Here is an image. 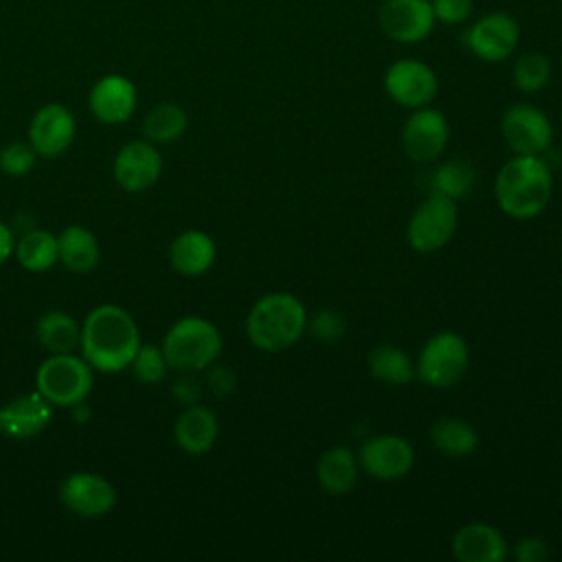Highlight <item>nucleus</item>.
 Segmentation results:
<instances>
[{
  "instance_id": "39",
  "label": "nucleus",
  "mask_w": 562,
  "mask_h": 562,
  "mask_svg": "<svg viewBox=\"0 0 562 562\" xmlns=\"http://www.w3.org/2000/svg\"><path fill=\"white\" fill-rule=\"evenodd\" d=\"M560 501H562V492H560Z\"/></svg>"
},
{
  "instance_id": "3",
  "label": "nucleus",
  "mask_w": 562,
  "mask_h": 562,
  "mask_svg": "<svg viewBox=\"0 0 562 562\" xmlns=\"http://www.w3.org/2000/svg\"><path fill=\"white\" fill-rule=\"evenodd\" d=\"M307 329V312L290 292H268L255 301L246 316V336L252 347L279 353L301 340Z\"/></svg>"
},
{
  "instance_id": "6",
  "label": "nucleus",
  "mask_w": 562,
  "mask_h": 562,
  "mask_svg": "<svg viewBox=\"0 0 562 562\" xmlns=\"http://www.w3.org/2000/svg\"><path fill=\"white\" fill-rule=\"evenodd\" d=\"M470 367V347L463 336L452 329L432 334L419 349L415 371L417 378L432 389H452L463 380Z\"/></svg>"
},
{
  "instance_id": "1",
  "label": "nucleus",
  "mask_w": 562,
  "mask_h": 562,
  "mask_svg": "<svg viewBox=\"0 0 562 562\" xmlns=\"http://www.w3.org/2000/svg\"><path fill=\"white\" fill-rule=\"evenodd\" d=\"M140 347L138 325L132 314L119 305L105 303L94 307L79 331L83 360L101 373L127 369Z\"/></svg>"
},
{
  "instance_id": "29",
  "label": "nucleus",
  "mask_w": 562,
  "mask_h": 562,
  "mask_svg": "<svg viewBox=\"0 0 562 562\" xmlns=\"http://www.w3.org/2000/svg\"><path fill=\"white\" fill-rule=\"evenodd\" d=\"M187 112L178 103H158L143 121L145 138L154 145H167L178 140L187 130Z\"/></svg>"
},
{
  "instance_id": "36",
  "label": "nucleus",
  "mask_w": 562,
  "mask_h": 562,
  "mask_svg": "<svg viewBox=\"0 0 562 562\" xmlns=\"http://www.w3.org/2000/svg\"><path fill=\"white\" fill-rule=\"evenodd\" d=\"M209 384L213 389L215 395H228L235 391L237 386V378L233 373L231 367L226 364H211V373H209Z\"/></svg>"
},
{
  "instance_id": "13",
  "label": "nucleus",
  "mask_w": 562,
  "mask_h": 562,
  "mask_svg": "<svg viewBox=\"0 0 562 562\" xmlns=\"http://www.w3.org/2000/svg\"><path fill=\"white\" fill-rule=\"evenodd\" d=\"M430 0H384L378 13V24L384 35L400 44L424 42L435 29Z\"/></svg>"
},
{
  "instance_id": "15",
  "label": "nucleus",
  "mask_w": 562,
  "mask_h": 562,
  "mask_svg": "<svg viewBox=\"0 0 562 562\" xmlns=\"http://www.w3.org/2000/svg\"><path fill=\"white\" fill-rule=\"evenodd\" d=\"M75 134V114L64 103L42 105L29 123V143L42 158H57L68 151Z\"/></svg>"
},
{
  "instance_id": "2",
  "label": "nucleus",
  "mask_w": 562,
  "mask_h": 562,
  "mask_svg": "<svg viewBox=\"0 0 562 562\" xmlns=\"http://www.w3.org/2000/svg\"><path fill=\"white\" fill-rule=\"evenodd\" d=\"M553 193V176L540 156L514 154L494 178V198L498 209L514 220L540 215Z\"/></svg>"
},
{
  "instance_id": "8",
  "label": "nucleus",
  "mask_w": 562,
  "mask_h": 562,
  "mask_svg": "<svg viewBox=\"0 0 562 562\" xmlns=\"http://www.w3.org/2000/svg\"><path fill=\"white\" fill-rule=\"evenodd\" d=\"M501 134L514 154L540 156L551 147L553 125L540 108L514 103L501 119Z\"/></svg>"
},
{
  "instance_id": "25",
  "label": "nucleus",
  "mask_w": 562,
  "mask_h": 562,
  "mask_svg": "<svg viewBox=\"0 0 562 562\" xmlns=\"http://www.w3.org/2000/svg\"><path fill=\"white\" fill-rule=\"evenodd\" d=\"M369 371L375 380L393 386L408 384L417 371L413 358L395 345H378L369 353Z\"/></svg>"
},
{
  "instance_id": "35",
  "label": "nucleus",
  "mask_w": 562,
  "mask_h": 562,
  "mask_svg": "<svg viewBox=\"0 0 562 562\" xmlns=\"http://www.w3.org/2000/svg\"><path fill=\"white\" fill-rule=\"evenodd\" d=\"M512 555L518 562H544L549 558V544L538 536H525L514 544Z\"/></svg>"
},
{
  "instance_id": "32",
  "label": "nucleus",
  "mask_w": 562,
  "mask_h": 562,
  "mask_svg": "<svg viewBox=\"0 0 562 562\" xmlns=\"http://www.w3.org/2000/svg\"><path fill=\"white\" fill-rule=\"evenodd\" d=\"M37 160V151L31 143L24 140H11L0 149V169L11 178L26 176Z\"/></svg>"
},
{
  "instance_id": "28",
  "label": "nucleus",
  "mask_w": 562,
  "mask_h": 562,
  "mask_svg": "<svg viewBox=\"0 0 562 562\" xmlns=\"http://www.w3.org/2000/svg\"><path fill=\"white\" fill-rule=\"evenodd\" d=\"M474 182H476L474 167L468 160L450 158L435 167L430 176V193H439L459 202L472 193Z\"/></svg>"
},
{
  "instance_id": "5",
  "label": "nucleus",
  "mask_w": 562,
  "mask_h": 562,
  "mask_svg": "<svg viewBox=\"0 0 562 562\" xmlns=\"http://www.w3.org/2000/svg\"><path fill=\"white\" fill-rule=\"evenodd\" d=\"M35 386L50 406H79L92 391V367L83 356L50 353L35 373Z\"/></svg>"
},
{
  "instance_id": "34",
  "label": "nucleus",
  "mask_w": 562,
  "mask_h": 562,
  "mask_svg": "<svg viewBox=\"0 0 562 562\" xmlns=\"http://www.w3.org/2000/svg\"><path fill=\"white\" fill-rule=\"evenodd\" d=\"M430 4L435 20L441 24H461L474 9L472 0H430Z\"/></svg>"
},
{
  "instance_id": "23",
  "label": "nucleus",
  "mask_w": 562,
  "mask_h": 562,
  "mask_svg": "<svg viewBox=\"0 0 562 562\" xmlns=\"http://www.w3.org/2000/svg\"><path fill=\"white\" fill-rule=\"evenodd\" d=\"M428 435L432 446L450 459H465L479 448V432L474 430V426L454 415H443L435 419Z\"/></svg>"
},
{
  "instance_id": "24",
  "label": "nucleus",
  "mask_w": 562,
  "mask_h": 562,
  "mask_svg": "<svg viewBox=\"0 0 562 562\" xmlns=\"http://www.w3.org/2000/svg\"><path fill=\"white\" fill-rule=\"evenodd\" d=\"M59 261L72 272H90L101 257L99 241L86 226L70 224L57 235Z\"/></svg>"
},
{
  "instance_id": "21",
  "label": "nucleus",
  "mask_w": 562,
  "mask_h": 562,
  "mask_svg": "<svg viewBox=\"0 0 562 562\" xmlns=\"http://www.w3.org/2000/svg\"><path fill=\"white\" fill-rule=\"evenodd\" d=\"M360 474V463L358 454L349 446H331L327 448L316 463V479L323 492L331 496H345L349 494Z\"/></svg>"
},
{
  "instance_id": "22",
  "label": "nucleus",
  "mask_w": 562,
  "mask_h": 562,
  "mask_svg": "<svg viewBox=\"0 0 562 562\" xmlns=\"http://www.w3.org/2000/svg\"><path fill=\"white\" fill-rule=\"evenodd\" d=\"M215 241L198 228L182 231L169 246V263L184 277L204 274L215 261Z\"/></svg>"
},
{
  "instance_id": "9",
  "label": "nucleus",
  "mask_w": 562,
  "mask_h": 562,
  "mask_svg": "<svg viewBox=\"0 0 562 562\" xmlns=\"http://www.w3.org/2000/svg\"><path fill=\"white\" fill-rule=\"evenodd\" d=\"M518 22L503 11L485 13L463 33V44L470 48V53L487 64L509 59L518 48Z\"/></svg>"
},
{
  "instance_id": "7",
  "label": "nucleus",
  "mask_w": 562,
  "mask_h": 562,
  "mask_svg": "<svg viewBox=\"0 0 562 562\" xmlns=\"http://www.w3.org/2000/svg\"><path fill=\"white\" fill-rule=\"evenodd\" d=\"M457 226V202L439 193H428L406 224V241L415 252H437L450 244Z\"/></svg>"
},
{
  "instance_id": "4",
  "label": "nucleus",
  "mask_w": 562,
  "mask_h": 562,
  "mask_svg": "<svg viewBox=\"0 0 562 562\" xmlns=\"http://www.w3.org/2000/svg\"><path fill=\"white\" fill-rule=\"evenodd\" d=\"M169 369L195 373L209 369L222 351L220 329L202 316H182L176 321L160 345Z\"/></svg>"
},
{
  "instance_id": "19",
  "label": "nucleus",
  "mask_w": 562,
  "mask_h": 562,
  "mask_svg": "<svg viewBox=\"0 0 562 562\" xmlns=\"http://www.w3.org/2000/svg\"><path fill=\"white\" fill-rule=\"evenodd\" d=\"M53 406L35 391L7 402L0 408V432L11 439H29L46 428Z\"/></svg>"
},
{
  "instance_id": "18",
  "label": "nucleus",
  "mask_w": 562,
  "mask_h": 562,
  "mask_svg": "<svg viewBox=\"0 0 562 562\" xmlns=\"http://www.w3.org/2000/svg\"><path fill=\"white\" fill-rule=\"evenodd\" d=\"M452 553L459 562H503L509 555V544L494 525L476 520L454 531Z\"/></svg>"
},
{
  "instance_id": "14",
  "label": "nucleus",
  "mask_w": 562,
  "mask_h": 562,
  "mask_svg": "<svg viewBox=\"0 0 562 562\" xmlns=\"http://www.w3.org/2000/svg\"><path fill=\"white\" fill-rule=\"evenodd\" d=\"M59 501L64 507L81 518H99L114 509V485L94 472H75L59 485Z\"/></svg>"
},
{
  "instance_id": "26",
  "label": "nucleus",
  "mask_w": 562,
  "mask_h": 562,
  "mask_svg": "<svg viewBox=\"0 0 562 562\" xmlns=\"http://www.w3.org/2000/svg\"><path fill=\"white\" fill-rule=\"evenodd\" d=\"M13 252L18 257V263L24 270L46 272L59 261L57 235H53L50 231H44V228H33L18 239Z\"/></svg>"
},
{
  "instance_id": "20",
  "label": "nucleus",
  "mask_w": 562,
  "mask_h": 562,
  "mask_svg": "<svg viewBox=\"0 0 562 562\" xmlns=\"http://www.w3.org/2000/svg\"><path fill=\"white\" fill-rule=\"evenodd\" d=\"M220 435L217 417L211 408L202 404L184 406L173 424V439L180 450L189 454H204L209 452Z\"/></svg>"
},
{
  "instance_id": "33",
  "label": "nucleus",
  "mask_w": 562,
  "mask_h": 562,
  "mask_svg": "<svg viewBox=\"0 0 562 562\" xmlns=\"http://www.w3.org/2000/svg\"><path fill=\"white\" fill-rule=\"evenodd\" d=\"M310 334L321 342H338L347 334V323L336 310H321L312 318H307Z\"/></svg>"
},
{
  "instance_id": "31",
  "label": "nucleus",
  "mask_w": 562,
  "mask_h": 562,
  "mask_svg": "<svg viewBox=\"0 0 562 562\" xmlns=\"http://www.w3.org/2000/svg\"><path fill=\"white\" fill-rule=\"evenodd\" d=\"M132 373L143 384H156L167 375V358L160 347L154 345H140L134 360H132Z\"/></svg>"
},
{
  "instance_id": "10",
  "label": "nucleus",
  "mask_w": 562,
  "mask_h": 562,
  "mask_svg": "<svg viewBox=\"0 0 562 562\" xmlns=\"http://www.w3.org/2000/svg\"><path fill=\"white\" fill-rule=\"evenodd\" d=\"M384 90L397 105L417 110L432 103L439 90V81L428 64L413 57H404L386 68Z\"/></svg>"
},
{
  "instance_id": "37",
  "label": "nucleus",
  "mask_w": 562,
  "mask_h": 562,
  "mask_svg": "<svg viewBox=\"0 0 562 562\" xmlns=\"http://www.w3.org/2000/svg\"><path fill=\"white\" fill-rule=\"evenodd\" d=\"M173 393H176V397H178L184 406H191V404H198V400H200V384H198L195 380H191V378H182V380L176 384Z\"/></svg>"
},
{
  "instance_id": "27",
  "label": "nucleus",
  "mask_w": 562,
  "mask_h": 562,
  "mask_svg": "<svg viewBox=\"0 0 562 562\" xmlns=\"http://www.w3.org/2000/svg\"><path fill=\"white\" fill-rule=\"evenodd\" d=\"M81 327L64 310H48L37 321V340L48 353H70L79 347Z\"/></svg>"
},
{
  "instance_id": "16",
  "label": "nucleus",
  "mask_w": 562,
  "mask_h": 562,
  "mask_svg": "<svg viewBox=\"0 0 562 562\" xmlns=\"http://www.w3.org/2000/svg\"><path fill=\"white\" fill-rule=\"evenodd\" d=\"M114 180L130 193H140L154 187L162 173V156L154 143L132 140L123 145L112 165Z\"/></svg>"
},
{
  "instance_id": "17",
  "label": "nucleus",
  "mask_w": 562,
  "mask_h": 562,
  "mask_svg": "<svg viewBox=\"0 0 562 562\" xmlns=\"http://www.w3.org/2000/svg\"><path fill=\"white\" fill-rule=\"evenodd\" d=\"M88 105L94 119L105 125L125 123L136 110V88L123 75H105L90 88Z\"/></svg>"
},
{
  "instance_id": "30",
  "label": "nucleus",
  "mask_w": 562,
  "mask_h": 562,
  "mask_svg": "<svg viewBox=\"0 0 562 562\" xmlns=\"http://www.w3.org/2000/svg\"><path fill=\"white\" fill-rule=\"evenodd\" d=\"M551 72H553V66H551V59L544 55V53H522L516 61H514V68H512V81L514 86L525 92V94H533V92H540L549 79H551Z\"/></svg>"
},
{
  "instance_id": "38",
  "label": "nucleus",
  "mask_w": 562,
  "mask_h": 562,
  "mask_svg": "<svg viewBox=\"0 0 562 562\" xmlns=\"http://www.w3.org/2000/svg\"><path fill=\"white\" fill-rule=\"evenodd\" d=\"M15 250V237L13 231L0 220V266L13 255Z\"/></svg>"
},
{
  "instance_id": "11",
  "label": "nucleus",
  "mask_w": 562,
  "mask_h": 562,
  "mask_svg": "<svg viewBox=\"0 0 562 562\" xmlns=\"http://www.w3.org/2000/svg\"><path fill=\"white\" fill-rule=\"evenodd\" d=\"M448 138V119L430 105L413 110L402 127V149L413 162L437 160L446 151Z\"/></svg>"
},
{
  "instance_id": "12",
  "label": "nucleus",
  "mask_w": 562,
  "mask_h": 562,
  "mask_svg": "<svg viewBox=\"0 0 562 562\" xmlns=\"http://www.w3.org/2000/svg\"><path fill=\"white\" fill-rule=\"evenodd\" d=\"M358 463L360 470H364L371 479L397 481L411 472L415 463V450L406 437L382 432L369 437L362 443L358 452Z\"/></svg>"
}]
</instances>
